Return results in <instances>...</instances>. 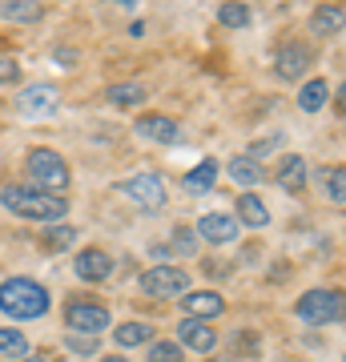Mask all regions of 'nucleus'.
Segmentation results:
<instances>
[{
	"mask_svg": "<svg viewBox=\"0 0 346 362\" xmlns=\"http://www.w3.org/2000/svg\"><path fill=\"white\" fill-rule=\"evenodd\" d=\"M52 306L49 290L33 278H8L0 282V314H8L16 322H28V318H45Z\"/></svg>",
	"mask_w": 346,
	"mask_h": 362,
	"instance_id": "f257e3e1",
	"label": "nucleus"
},
{
	"mask_svg": "<svg viewBox=\"0 0 346 362\" xmlns=\"http://www.w3.org/2000/svg\"><path fill=\"white\" fill-rule=\"evenodd\" d=\"M0 206L13 209L16 218H28V221H61L69 214L64 197L40 194V189H28V185H4L0 189Z\"/></svg>",
	"mask_w": 346,
	"mask_h": 362,
	"instance_id": "f03ea898",
	"label": "nucleus"
},
{
	"mask_svg": "<svg viewBox=\"0 0 346 362\" xmlns=\"http://www.w3.org/2000/svg\"><path fill=\"white\" fill-rule=\"evenodd\" d=\"M28 173H33L40 194L57 197L61 189H69V165H64V157L57 149H33L28 153Z\"/></svg>",
	"mask_w": 346,
	"mask_h": 362,
	"instance_id": "7ed1b4c3",
	"label": "nucleus"
},
{
	"mask_svg": "<svg viewBox=\"0 0 346 362\" xmlns=\"http://www.w3.org/2000/svg\"><path fill=\"white\" fill-rule=\"evenodd\" d=\"M298 322L306 326H326V322H338L342 318V294L338 290H310V294L298 298Z\"/></svg>",
	"mask_w": 346,
	"mask_h": 362,
	"instance_id": "20e7f679",
	"label": "nucleus"
},
{
	"mask_svg": "<svg viewBox=\"0 0 346 362\" xmlns=\"http://www.w3.org/2000/svg\"><path fill=\"white\" fill-rule=\"evenodd\" d=\"M142 294L149 298H181L190 294V274L181 266H154L142 274Z\"/></svg>",
	"mask_w": 346,
	"mask_h": 362,
	"instance_id": "39448f33",
	"label": "nucleus"
},
{
	"mask_svg": "<svg viewBox=\"0 0 346 362\" xmlns=\"http://www.w3.org/2000/svg\"><path fill=\"white\" fill-rule=\"evenodd\" d=\"M117 189H121V194H125L137 209L166 206V181L157 177V173H137V177H125Z\"/></svg>",
	"mask_w": 346,
	"mask_h": 362,
	"instance_id": "423d86ee",
	"label": "nucleus"
},
{
	"mask_svg": "<svg viewBox=\"0 0 346 362\" xmlns=\"http://www.w3.org/2000/svg\"><path fill=\"white\" fill-rule=\"evenodd\" d=\"M64 322L73 326L69 334L93 338V334H101L105 326H113V318H109V310L97 306V302H69V306H64Z\"/></svg>",
	"mask_w": 346,
	"mask_h": 362,
	"instance_id": "0eeeda50",
	"label": "nucleus"
},
{
	"mask_svg": "<svg viewBox=\"0 0 346 362\" xmlns=\"http://www.w3.org/2000/svg\"><path fill=\"white\" fill-rule=\"evenodd\" d=\"M73 274H77L81 282H105V278L113 274V258H109L105 250L89 246V250H81L77 258H73Z\"/></svg>",
	"mask_w": 346,
	"mask_h": 362,
	"instance_id": "6e6552de",
	"label": "nucleus"
},
{
	"mask_svg": "<svg viewBox=\"0 0 346 362\" xmlns=\"http://www.w3.org/2000/svg\"><path fill=\"white\" fill-rule=\"evenodd\" d=\"M310 61H314L310 45H298V40H290V45H282V52H278L274 69H278V77H282V81H298V77L310 69Z\"/></svg>",
	"mask_w": 346,
	"mask_h": 362,
	"instance_id": "1a4fd4ad",
	"label": "nucleus"
},
{
	"mask_svg": "<svg viewBox=\"0 0 346 362\" xmlns=\"http://www.w3.org/2000/svg\"><path fill=\"white\" fill-rule=\"evenodd\" d=\"M178 346H190L197 354H209V350L218 346V334H214V326L197 322V318H181L178 322Z\"/></svg>",
	"mask_w": 346,
	"mask_h": 362,
	"instance_id": "9d476101",
	"label": "nucleus"
},
{
	"mask_svg": "<svg viewBox=\"0 0 346 362\" xmlns=\"http://www.w3.org/2000/svg\"><path fill=\"white\" fill-rule=\"evenodd\" d=\"M16 109L28 113V117L52 113V109H57V89H52V85H25L21 97H16Z\"/></svg>",
	"mask_w": 346,
	"mask_h": 362,
	"instance_id": "9b49d317",
	"label": "nucleus"
},
{
	"mask_svg": "<svg viewBox=\"0 0 346 362\" xmlns=\"http://www.w3.org/2000/svg\"><path fill=\"white\" fill-rule=\"evenodd\" d=\"M193 233H202L205 242H214V246H226V242L238 238V221H233L230 214H205Z\"/></svg>",
	"mask_w": 346,
	"mask_h": 362,
	"instance_id": "f8f14e48",
	"label": "nucleus"
},
{
	"mask_svg": "<svg viewBox=\"0 0 346 362\" xmlns=\"http://www.w3.org/2000/svg\"><path fill=\"white\" fill-rule=\"evenodd\" d=\"M274 181L282 185L286 194H302L306 189V157H298V153L282 157L278 169H274Z\"/></svg>",
	"mask_w": 346,
	"mask_h": 362,
	"instance_id": "ddd939ff",
	"label": "nucleus"
},
{
	"mask_svg": "<svg viewBox=\"0 0 346 362\" xmlns=\"http://www.w3.org/2000/svg\"><path fill=\"white\" fill-rule=\"evenodd\" d=\"M181 302H185V314H190V318H197V322H205V318H218V314L226 310V302H221V294H214V290L181 294Z\"/></svg>",
	"mask_w": 346,
	"mask_h": 362,
	"instance_id": "4468645a",
	"label": "nucleus"
},
{
	"mask_svg": "<svg viewBox=\"0 0 346 362\" xmlns=\"http://www.w3.org/2000/svg\"><path fill=\"white\" fill-rule=\"evenodd\" d=\"M137 133L149 137V141H173L178 137V121L161 117V113H145V117H137Z\"/></svg>",
	"mask_w": 346,
	"mask_h": 362,
	"instance_id": "2eb2a0df",
	"label": "nucleus"
},
{
	"mask_svg": "<svg viewBox=\"0 0 346 362\" xmlns=\"http://www.w3.org/2000/svg\"><path fill=\"white\" fill-rule=\"evenodd\" d=\"M214 181H218V161L214 157H205L202 165H193L185 177H181V185L190 189V194H209L214 189Z\"/></svg>",
	"mask_w": 346,
	"mask_h": 362,
	"instance_id": "dca6fc26",
	"label": "nucleus"
},
{
	"mask_svg": "<svg viewBox=\"0 0 346 362\" xmlns=\"http://www.w3.org/2000/svg\"><path fill=\"white\" fill-rule=\"evenodd\" d=\"M238 221H246L250 230H266V226H270L266 202H262V197H254V194H242V197H238Z\"/></svg>",
	"mask_w": 346,
	"mask_h": 362,
	"instance_id": "f3484780",
	"label": "nucleus"
},
{
	"mask_svg": "<svg viewBox=\"0 0 346 362\" xmlns=\"http://www.w3.org/2000/svg\"><path fill=\"white\" fill-rule=\"evenodd\" d=\"M0 16L4 21H16V25H33V21L45 16V8H40L37 0H4L0 4Z\"/></svg>",
	"mask_w": 346,
	"mask_h": 362,
	"instance_id": "a211bd4d",
	"label": "nucleus"
},
{
	"mask_svg": "<svg viewBox=\"0 0 346 362\" xmlns=\"http://www.w3.org/2000/svg\"><path fill=\"white\" fill-rule=\"evenodd\" d=\"M113 338H117V346H145V342H154V326L149 322H121L113 330Z\"/></svg>",
	"mask_w": 346,
	"mask_h": 362,
	"instance_id": "6ab92c4d",
	"label": "nucleus"
},
{
	"mask_svg": "<svg viewBox=\"0 0 346 362\" xmlns=\"http://www.w3.org/2000/svg\"><path fill=\"white\" fill-rule=\"evenodd\" d=\"M226 169H230V177L238 181V185H258V181L266 177V169L258 165L254 157H233Z\"/></svg>",
	"mask_w": 346,
	"mask_h": 362,
	"instance_id": "aec40b11",
	"label": "nucleus"
},
{
	"mask_svg": "<svg viewBox=\"0 0 346 362\" xmlns=\"http://www.w3.org/2000/svg\"><path fill=\"white\" fill-rule=\"evenodd\" d=\"M326 93H330V85L322 77H314V81H306L302 85V93H298V105L306 109V113H318L322 105H326Z\"/></svg>",
	"mask_w": 346,
	"mask_h": 362,
	"instance_id": "412c9836",
	"label": "nucleus"
},
{
	"mask_svg": "<svg viewBox=\"0 0 346 362\" xmlns=\"http://www.w3.org/2000/svg\"><path fill=\"white\" fill-rule=\"evenodd\" d=\"M310 28H314L318 37H330V33H338V28H342V8L322 4L318 13H314V21H310Z\"/></svg>",
	"mask_w": 346,
	"mask_h": 362,
	"instance_id": "4be33fe9",
	"label": "nucleus"
},
{
	"mask_svg": "<svg viewBox=\"0 0 346 362\" xmlns=\"http://www.w3.org/2000/svg\"><path fill=\"white\" fill-rule=\"evenodd\" d=\"M105 101L109 105H137V101H145V89L133 85V81H129V85H109V89H105Z\"/></svg>",
	"mask_w": 346,
	"mask_h": 362,
	"instance_id": "5701e85b",
	"label": "nucleus"
},
{
	"mask_svg": "<svg viewBox=\"0 0 346 362\" xmlns=\"http://www.w3.org/2000/svg\"><path fill=\"white\" fill-rule=\"evenodd\" d=\"M322 185H326V197H330V202H338V206L346 202V169H342V165L326 169V177H322Z\"/></svg>",
	"mask_w": 346,
	"mask_h": 362,
	"instance_id": "b1692460",
	"label": "nucleus"
},
{
	"mask_svg": "<svg viewBox=\"0 0 346 362\" xmlns=\"http://www.w3.org/2000/svg\"><path fill=\"white\" fill-rule=\"evenodd\" d=\"M0 350H4V354H13V358H25V354H28V338L8 326V330H0Z\"/></svg>",
	"mask_w": 346,
	"mask_h": 362,
	"instance_id": "393cba45",
	"label": "nucleus"
},
{
	"mask_svg": "<svg viewBox=\"0 0 346 362\" xmlns=\"http://www.w3.org/2000/svg\"><path fill=\"white\" fill-rule=\"evenodd\" d=\"M218 21L226 28H246V25H250V8H246V4H221Z\"/></svg>",
	"mask_w": 346,
	"mask_h": 362,
	"instance_id": "a878e982",
	"label": "nucleus"
},
{
	"mask_svg": "<svg viewBox=\"0 0 346 362\" xmlns=\"http://www.w3.org/2000/svg\"><path fill=\"white\" fill-rule=\"evenodd\" d=\"M77 242V230L73 226H57V230L45 233V250H69Z\"/></svg>",
	"mask_w": 346,
	"mask_h": 362,
	"instance_id": "bb28decb",
	"label": "nucleus"
},
{
	"mask_svg": "<svg viewBox=\"0 0 346 362\" xmlns=\"http://www.w3.org/2000/svg\"><path fill=\"white\" fill-rule=\"evenodd\" d=\"M149 362H181V346L178 342H154V346H149Z\"/></svg>",
	"mask_w": 346,
	"mask_h": 362,
	"instance_id": "cd10ccee",
	"label": "nucleus"
},
{
	"mask_svg": "<svg viewBox=\"0 0 346 362\" xmlns=\"http://www.w3.org/2000/svg\"><path fill=\"white\" fill-rule=\"evenodd\" d=\"M193 246H197V238H193V230L178 226V230H173V250H181V254H193Z\"/></svg>",
	"mask_w": 346,
	"mask_h": 362,
	"instance_id": "c85d7f7f",
	"label": "nucleus"
},
{
	"mask_svg": "<svg viewBox=\"0 0 346 362\" xmlns=\"http://www.w3.org/2000/svg\"><path fill=\"white\" fill-rule=\"evenodd\" d=\"M21 81V65H16V57H0V85H13Z\"/></svg>",
	"mask_w": 346,
	"mask_h": 362,
	"instance_id": "c756f323",
	"label": "nucleus"
},
{
	"mask_svg": "<svg viewBox=\"0 0 346 362\" xmlns=\"http://www.w3.org/2000/svg\"><path fill=\"white\" fill-rule=\"evenodd\" d=\"M64 346L73 350V354H93V350H97V342H93V338H85V334H69V338H64Z\"/></svg>",
	"mask_w": 346,
	"mask_h": 362,
	"instance_id": "7c9ffc66",
	"label": "nucleus"
},
{
	"mask_svg": "<svg viewBox=\"0 0 346 362\" xmlns=\"http://www.w3.org/2000/svg\"><path fill=\"white\" fill-rule=\"evenodd\" d=\"M282 145V133H274V137H266V141H254V161L258 157H266V153H274Z\"/></svg>",
	"mask_w": 346,
	"mask_h": 362,
	"instance_id": "2f4dec72",
	"label": "nucleus"
},
{
	"mask_svg": "<svg viewBox=\"0 0 346 362\" xmlns=\"http://www.w3.org/2000/svg\"><path fill=\"white\" fill-rule=\"evenodd\" d=\"M101 362H125V358H117V354H105V358Z\"/></svg>",
	"mask_w": 346,
	"mask_h": 362,
	"instance_id": "473e14b6",
	"label": "nucleus"
},
{
	"mask_svg": "<svg viewBox=\"0 0 346 362\" xmlns=\"http://www.w3.org/2000/svg\"><path fill=\"white\" fill-rule=\"evenodd\" d=\"M209 362H238V358H209Z\"/></svg>",
	"mask_w": 346,
	"mask_h": 362,
	"instance_id": "72a5a7b5",
	"label": "nucleus"
},
{
	"mask_svg": "<svg viewBox=\"0 0 346 362\" xmlns=\"http://www.w3.org/2000/svg\"><path fill=\"white\" fill-rule=\"evenodd\" d=\"M25 362H49V358H25Z\"/></svg>",
	"mask_w": 346,
	"mask_h": 362,
	"instance_id": "f704fd0d",
	"label": "nucleus"
}]
</instances>
